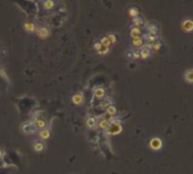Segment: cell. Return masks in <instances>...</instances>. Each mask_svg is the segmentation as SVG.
Listing matches in <instances>:
<instances>
[{"mask_svg": "<svg viewBox=\"0 0 193 174\" xmlns=\"http://www.w3.org/2000/svg\"><path fill=\"white\" fill-rule=\"evenodd\" d=\"M122 131H123V126H122V122H120V123L109 124L108 128L104 130V132L108 136H116V135H119Z\"/></svg>", "mask_w": 193, "mask_h": 174, "instance_id": "1", "label": "cell"}, {"mask_svg": "<svg viewBox=\"0 0 193 174\" xmlns=\"http://www.w3.org/2000/svg\"><path fill=\"white\" fill-rule=\"evenodd\" d=\"M149 147H150L152 150H159V149H161V147H163V140L158 137L151 138L150 141H149Z\"/></svg>", "mask_w": 193, "mask_h": 174, "instance_id": "2", "label": "cell"}, {"mask_svg": "<svg viewBox=\"0 0 193 174\" xmlns=\"http://www.w3.org/2000/svg\"><path fill=\"white\" fill-rule=\"evenodd\" d=\"M22 130L23 132H25L26 135H33L37 132V128L33 123V121H30V122H25V123L22 126Z\"/></svg>", "mask_w": 193, "mask_h": 174, "instance_id": "3", "label": "cell"}, {"mask_svg": "<svg viewBox=\"0 0 193 174\" xmlns=\"http://www.w3.org/2000/svg\"><path fill=\"white\" fill-rule=\"evenodd\" d=\"M35 32H37V36L40 37V39H42V40L48 39V37L50 36V29H48V27H45V26H41V27H39Z\"/></svg>", "mask_w": 193, "mask_h": 174, "instance_id": "4", "label": "cell"}, {"mask_svg": "<svg viewBox=\"0 0 193 174\" xmlns=\"http://www.w3.org/2000/svg\"><path fill=\"white\" fill-rule=\"evenodd\" d=\"M93 96L96 97L97 100H104V96H106V89L101 86L96 87L93 89Z\"/></svg>", "mask_w": 193, "mask_h": 174, "instance_id": "5", "label": "cell"}, {"mask_svg": "<svg viewBox=\"0 0 193 174\" xmlns=\"http://www.w3.org/2000/svg\"><path fill=\"white\" fill-rule=\"evenodd\" d=\"M33 123L35 126L37 130H42V129L47 128V121H45L43 118H35L34 121H33Z\"/></svg>", "mask_w": 193, "mask_h": 174, "instance_id": "6", "label": "cell"}, {"mask_svg": "<svg viewBox=\"0 0 193 174\" xmlns=\"http://www.w3.org/2000/svg\"><path fill=\"white\" fill-rule=\"evenodd\" d=\"M72 102H73L74 105H81L82 103L84 102V96H83L82 93H76V94L73 95Z\"/></svg>", "mask_w": 193, "mask_h": 174, "instance_id": "7", "label": "cell"}, {"mask_svg": "<svg viewBox=\"0 0 193 174\" xmlns=\"http://www.w3.org/2000/svg\"><path fill=\"white\" fill-rule=\"evenodd\" d=\"M182 29L184 32H192L193 31V21L192 19H185L182 23Z\"/></svg>", "mask_w": 193, "mask_h": 174, "instance_id": "8", "label": "cell"}, {"mask_svg": "<svg viewBox=\"0 0 193 174\" xmlns=\"http://www.w3.org/2000/svg\"><path fill=\"white\" fill-rule=\"evenodd\" d=\"M85 123H86V127L89 129H93V128H96L97 124H98V120H97L96 116H90V118L86 119Z\"/></svg>", "mask_w": 193, "mask_h": 174, "instance_id": "9", "label": "cell"}, {"mask_svg": "<svg viewBox=\"0 0 193 174\" xmlns=\"http://www.w3.org/2000/svg\"><path fill=\"white\" fill-rule=\"evenodd\" d=\"M50 135H51V132H50V130H49L48 128H45V129H42V130H39V137H40V139H42V140L49 139V138H50Z\"/></svg>", "mask_w": 193, "mask_h": 174, "instance_id": "10", "label": "cell"}, {"mask_svg": "<svg viewBox=\"0 0 193 174\" xmlns=\"http://www.w3.org/2000/svg\"><path fill=\"white\" fill-rule=\"evenodd\" d=\"M109 118H110V116H108V118H104V116H102V118H101V120H100V121H98V124H97V126H98L100 129L106 130V129L108 128V126H109V123H108Z\"/></svg>", "mask_w": 193, "mask_h": 174, "instance_id": "11", "label": "cell"}, {"mask_svg": "<svg viewBox=\"0 0 193 174\" xmlns=\"http://www.w3.org/2000/svg\"><path fill=\"white\" fill-rule=\"evenodd\" d=\"M24 29L29 33H33L37 31V26L33 22H25L24 23Z\"/></svg>", "mask_w": 193, "mask_h": 174, "instance_id": "12", "label": "cell"}, {"mask_svg": "<svg viewBox=\"0 0 193 174\" xmlns=\"http://www.w3.org/2000/svg\"><path fill=\"white\" fill-rule=\"evenodd\" d=\"M147 29H148V34H152V35H157L158 34V26L153 23H148L147 24Z\"/></svg>", "mask_w": 193, "mask_h": 174, "instance_id": "13", "label": "cell"}, {"mask_svg": "<svg viewBox=\"0 0 193 174\" xmlns=\"http://www.w3.org/2000/svg\"><path fill=\"white\" fill-rule=\"evenodd\" d=\"M130 35L132 39H136V37H141L142 35V31L139 27H132L130 31Z\"/></svg>", "mask_w": 193, "mask_h": 174, "instance_id": "14", "label": "cell"}, {"mask_svg": "<svg viewBox=\"0 0 193 174\" xmlns=\"http://www.w3.org/2000/svg\"><path fill=\"white\" fill-rule=\"evenodd\" d=\"M139 53H140V58L141 59H148L151 56V50L147 49L145 46H142L141 50L139 51Z\"/></svg>", "mask_w": 193, "mask_h": 174, "instance_id": "15", "label": "cell"}, {"mask_svg": "<svg viewBox=\"0 0 193 174\" xmlns=\"http://www.w3.org/2000/svg\"><path fill=\"white\" fill-rule=\"evenodd\" d=\"M33 149L37 153H41L45 150V144L43 143H41V141H37L35 140L34 143H33Z\"/></svg>", "mask_w": 193, "mask_h": 174, "instance_id": "16", "label": "cell"}, {"mask_svg": "<svg viewBox=\"0 0 193 174\" xmlns=\"http://www.w3.org/2000/svg\"><path fill=\"white\" fill-rule=\"evenodd\" d=\"M132 45L134 48H142L144 45V41L142 37H136V39H132Z\"/></svg>", "mask_w": 193, "mask_h": 174, "instance_id": "17", "label": "cell"}, {"mask_svg": "<svg viewBox=\"0 0 193 174\" xmlns=\"http://www.w3.org/2000/svg\"><path fill=\"white\" fill-rule=\"evenodd\" d=\"M184 79H185L186 83L193 84V69L186 70L185 73H184Z\"/></svg>", "mask_w": 193, "mask_h": 174, "instance_id": "18", "label": "cell"}, {"mask_svg": "<svg viewBox=\"0 0 193 174\" xmlns=\"http://www.w3.org/2000/svg\"><path fill=\"white\" fill-rule=\"evenodd\" d=\"M132 24H133V27H139V29H140L142 25L144 24V21H143V18H141V17L139 16V17L132 19Z\"/></svg>", "mask_w": 193, "mask_h": 174, "instance_id": "19", "label": "cell"}, {"mask_svg": "<svg viewBox=\"0 0 193 174\" xmlns=\"http://www.w3.org/2000/svg\"><path fill=\"white\" fill-rule=\"evenodd\" d=\"M106 114L109 116H116V114H117V109H116V106H115V105H110L109 108H107V109H106Z\"/></svg>", "mask_w": 193, "mask_h": 174, "instance_id": "20", "label": "cell"}, {"mask_svg": "<svg viewBox=\"0 0 193 174\" xmlns=\"http://www.w3.org/2000/svg\"><path fill=\"white\" fill-rule=\"evenodd\" d=\"M157 39H158L157 35H152V34H145V36H144V39H143V41L145 40L149 44H152V43H155V42H157Z\"/></svg>", "mask_w": 193, "mask_h": 174, "instance_id": "21", "label": "cell"}, {"mask_svg": "<svg viewBox=\"0 0 193 174\" xmlns=\"http://www.w3.org/2000/svg\"><path fill=\"white\" fill-rule=\"evenodd\" d=\"M42 4H43V8L45 10H51L52 8L55 7V2L52 0H45Z\"/></svg>", "mask_w": 193, "mask_h": 174, "instance_id": "22", "label": "cell"}, {"mask_svg": "<svg viewBox=\"0 0 193 174\" xmlns=\"http://www.w3.org/2000/svg\"><path fill=\"white\" fill-rule=\"evenodd\" d=\"M128 15L132 17V18H136L139 17V9L136 7H131L128 9Z\"/></svg>", "mask_w": 193, "mask_h": 174, "instance_id": "23", "label": "cell"}, {"mask_svg": "<svg viewBox=\"0 0 193 174\" xmlns=\"http://www.w3.org/2000/svg\"><path fill=\"white\" fill-rule=\"evenodd\" d=\"M110 105H112V101L110 98H104L101 102V108L104 110H106L107 108H109Z\"/></svg>", "mask_w": 193, "mask_h": 174, "instance_id": "24", "label": "cell"}, {"mask_svg": "<svg viewBox=\"0 0 193 174\" xmlns=\"http://www.w3.org/2000/svg\"><path fill=\"white\" fill-rule=\"evenodd\" d=\"M100 44L102 45V46H110V42H109V40H108V37L107 36H104L101 37V40H100Z\"/></svg>", "mask_w": 193, "mask_h": 174, "instance_id": "25", "label": "cell"}, {"mask_svg": "<svg viewBox=\"0 0 193 174\" xmlns=\"http://www.w3.org/2000/svg\"><path fill=\"white\" fill-rule=\"evenodd\" d=\"M108 52H109V48L108 46H102V45H101L100 50L98 51V53L100 56H106V54H108Z\"/></svg>", "mask_w": 193, "mask_h": 174, "instance_id": "26", "label": "cell"}, {"mask_svg": "<svg viewBox=\"0 0 193 174\" xmlns=\"http://www.w3.org/2000/svg\"><path fill=\"white\" fill-rule=\"evenodd\" d=\"M107 37H108V40H109L110 44H115V43H116V41H117V37H116V35H115V34H112V33L108 34Z\"/></svg>", "mask_w": 193, "mask_h": 174, "instance_id": "27", "label": "cell"}, {"mask_svg": "<svg viewBox=\"0 0 193 174\" xmlns=\"http://www.w3.org/2000/svg\"><path fill=\"white\" fill-rule=\"evenodd\" d=\"M160 46H161V43H160V42H158V41L155 42V43H152V49H153L155 51L159 50V49H160Z\"/></svg>", "mask_w": 193, "mask_h": 174, "instance_id": "28", "label": "cell"}, {"mask_svg": "<svg viewBox=\"0 0 193 174\" xmlns=\"http://www.w3.org/2000/svg\"><path fill=\"white\" fill-rule=\"evenodd\" d=\"M132 58L135 59V60H138V59H140V53H139V51H134L133 54H132Z\"/></svg>", "mask_w": 193, "mask_h": 174, "instance_id": "29", "label": "cell"}, {"mask_svg": "<svg viewBox=\"0 0 193 174\" xmlns=\"http://www.w3.org/2000/svg\"><path fill=\"white\" fill-rule=\"evenodd\" d=\"M93 48H94V50H96V51L100 50V48H101V44H100V42H96L94 45H93Z\"/></svg>", "mask_w": 193, "mask_h": 174, "instance_id": "30", "label": "cell"}, {"mask_svg": "<svg viewBox=\"0 0 193 174\" xmlns=\"http://www.w3.org/2000/svg\"><path fill=\"white\" fill-rule=\"evenodd\" d=\"M2 156H4V150H2L1 148H0V158H1Z\"/></svg>", "mask_w": 193, "mask_h": 174, "instance_id": "31", "label": "cell"}]
</instances>
